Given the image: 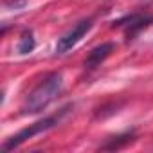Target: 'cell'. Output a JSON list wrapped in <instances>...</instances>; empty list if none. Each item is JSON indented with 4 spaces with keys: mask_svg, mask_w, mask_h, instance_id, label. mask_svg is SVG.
Instances as JSON below:
<instances>
[{
    "mask_svg": "<svg viewBox=\"0 0 153 153\" xmlns=\"http://www.w3.org/2000/svg\"><path fill=\"white\" fill-rule=\"evenodd\" d=\"M92 29V20L90 18H85V20H81V22H78L72 29H68L61 38H58V43H56V54H65V52H68L72 47H76L79 42H81V38L88 33Z\"/></svg>",
    "mask_w": 153,
    "mask_h": 153,
    "instance_id": "cell-4",
    "label": "cell"
},
{
    "mask_svg": "<svg viewBox=\"0 0 153 153\" xmlns=\"http://www.w3.org/2000/svg\"><path fill=\"white\" fill-rule=\"evenodd\" d=\"M151 24H153V16H151V15L133 13V15H126V16L115 20V22L112 24V27H121V29H124L126 42H130V40H133L140 31L148 29Z\"/></svg>",
    "mask_w": 153,
    "mask_h": 153,
    "instance_id": "cell-3",
    "label": "cell"
},
{
    "mask_svg": "<svg viewBox=\"0 0 153 153\" xmlns=\"http://www.w3.org/2000/svg\"><path fill=\"white\" fill-rule=\"evenodd\" d=\"M25 6V0H6V7L9 9H18Z\"/></svg>",
    "mask_w": 153,
    "mask_h": 153,
    "instance_id": "cell-8",
    "label": "cell"
},
{
    "mask_svg": "<svg viewBox=\"0 0 153 153\" xmlns=\"http://www.w3.org/2000/svg\"><path fill=\"white\" fill-rule=\"evenodd\" d=\"M68 110H70V105L63 106L58 114L49 115V117H45V119H40V121H36V123L29 124L27 128L20 130L16 135L9 137V139L2 144V151H11V149H15V148L22 146L25 140H29V139H33V137H36V135H40V133H43V131L51 130V128H54L56 124H59V121L63 119V115H65Z\"/></svg>",
    "mask_w": 153,
    "mask_h": 153,
    "instance_id": "cell-2",
    "label": "cell"
},
{
    "mask_svg": "<svg viewBox=\"0 0 153 153\" xmlns=\"http://www.w3.org/2000/svg\"><path fill=\"white\" fill-rule=\"evenodd\" d=\"M114 49H115V43H112V42H105V43L94 47V49L88 52L87 59H85V68L94 70L96 67H99V65L114 52Z\"/></svg>",
    "mask_w": 153,
    "mask_h": 153,
    "instance_id": "cell-5",
    "label": "cell"
},
{
    "mask_svg": "<svg viewBox=\"0 0 153 153\" xmlns=\"http://www.w3.org/2000/svg\"><path fill=\"white\" fill-rule=\"evenodd\" d=\"M34 47H36V40H34L33 31H31V29L22 31L20 40H18V45H16L18 54H29V52H33V51H34Z\"/></svg>",
    "mask_w": 153,
    "mask_h": 153,
    "instance_id": "cell-7",
    "label": "cell"
},
{
    "mask_svg": "<svg viewBox=\"0 0 153 153\" xmlns=\"http://www.w3.org/2000/svg\"><path fill=\"white\" fill-rule=\"evenodd\" d=\"M63 88V78L59 72H51L47 74L43 79H40V83L25 96L24 105H22V114L24 115H31V114H38L42 110H45L61 92Z\"/></svg>",
    "mask_w": 153,
    "mask_h": 153,
    "instance_id": "cell-1",
    "label": "cell"
},
{
    "mask_svg": "<svg viewBox=\"0 0 153 153\" xmlns=\"http://www.w3.org/2000/svg\"><path fill=\"white\" fill-rule=\"evenodd\" d=\"M133 137L135 133L133 131H124V133H117L114 137H108L105 144H101V149L103 151H115V149H121L128 144L133 142Z\"/></svg>",
    "mask_w": 153,
    "mask_h": 153,
    "instance_id": "cell-6",
    "label": "cell"
}]
</instances>
